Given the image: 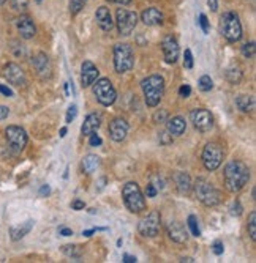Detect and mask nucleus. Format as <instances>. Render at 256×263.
Here are the masks:
<instances>
[{
	"instance_id": "1",
	"label": "nucleus",
	"mask_w": 256,
	"mask_h": 263,
	"mask_svg": "<svg viewBox=\"0 0 256 263\" xmlns=\"http://www.w3.org/2000/svg\"><path fill=\"white\" fill-rule=\"evenodd\" d=\"M223 177H225L226 189L235 194L244 189L245 185L248 183V180H250V169L242 163V161H231L225 167Z\"/></svg>"
},
{
	"instance_id": "2",
	"label": "nucleus",
	"mask_w": 256,
	"mask_h": 263,
	"mask_svg": "<svg viewBox=\"0 0 256 263\" xmlns=\"http://www.w3.org/2000/svg\"><path fill=\"white\" fill-rule=\"evenodd\" d=\"M141 89L144 92L146 104L149 107H157L165 93V79L158 74H153L141 80Z\"/></svg>"
},
{
	"instance_id": "3",
	"label": "nucleus",
	"mask_w": 256,
	"mask_h": 263,
	"mask_svg": "<svg viewBox=\"0 0 256 263\" xmlns=\"http://www.w3.org/2000/svg\"><path fill=\"white\" fill-rule=\"evenodd\" d=\"M122 197L125 207L131 213H141L146 210V197L141 192V188L136 181H128L122 188Z\"/></svg>"
},
{
	"instance_id": "4",
	"label": "nucleus",
	"mask_w": 256,
	"mask_h": 263,
	"mask_svg": "<svg viewBox=\"0 0 256 263\" xmlns=\"http://www.w3.org/2000/svg\"><path fill=\"white\" fill-rule=\"evenodd\" d=\"M192 188L194 191V195H196V199L206 207H215L220 204V192L217 191V188L212 183H209L207 180L198 178L194 181V185H192Z\"/></svg>"
},
{
	"instance_id": "5",
	"label": "nucleus",
	"mask_w": 256,
	"mask_h": 263,
	"mask_svg": "<svg viewBox=\"0 0 256 263\" xmlns=\"http://www.w3.org/2000/svg\"><path fill=\"white\" fill-rule=\"evenodd\" d=\"M134 66V54L130 44L119 43L114 46V68L119 74L131 71Z\"/></svg>"
},
{
	"instance_id": "6",
	"label": "nucleus",
	"mask_w": 256,
	"mask_h": 263,
	"mask_svg": "<svg viewBox=\"0 0 256 263\" xmlns=\"http://www.w3.org/2000/svg\"><path fill=\"white\" fill-rule=\"evenodd\" d=\"M220 32L230 43H235L242 38V24L239 21V16L235 13H225L221 16Z\"/></svg>"
},
{
	"instance_id": "7",
	"label": "nucleus",
	"mask_w": 256,
	"mask_h": 263,
	"mask_svg": "<svg viewBox=\"0 0 256 263\" xmlns=\"http://www.w3.org/2000/svg\"><path fill=\"white\" fill-rule=\"evenodd\" d=\"M93 84H95L93 85V95H95L98 103L102 106L114 104V101L117 99V93H116V89H114L111 80L106 77H102V79H97Z\"/></svg>"
},
{
	"instance_id": "8",
	"label": "nucleus",
	"mask_w": 256,
	"mask_h": 263,
	"mask_svg": "<svg viewBox=\"0 0 256 263\" xmlns=\"http://www.w3.org/2000/svg\"><path fill=\"white\" fill-rule=\"evenodd\" d=\"M223 148H221L218 144L211 142L204 147L203 150V163L204 167L209 172H213L221 166V161H223Z\"/></svg>"
},
{
	"instance_id": "9",
	"label": "nucleus",
	"mask_w": 256,
	"mask_h": 263,
	"mask_svg": "<svg viewBox=\"0 0 256 263\" xmlns=\"http://www.w3.org/2000/svg\"><path fill=\"white\" fill-rule=\"evenodd\" d=\"M116 24L120 35L128 37L138 24V15L127 8H119L116 13Z\"/></svg>"
},
{
	"instance_id": "10",
	"label": "nucleus",
	"mask_w": 256,
	"mask_h": 263,
	"mask_svg": "<svg viewBox=\"0 0 256 263\" xmlns=\"http://www.w3.org/2000/svg\"><path fill=\"white\" fill-rule=\"evenodd\" d=\"M5 137L13 153H21L27 145V132L21 126H8L5 130Z\"/></svg>"
},
{
	"instance_id": "11",
	"label": "nucleus",
	"mask_w": 256,
	"mask_h": 263,
	"mask_svg": "<svg viewBox=\"0 0 256 263\" xmlns=\"http://www.w3.org/2000/svg\"><path fill=\"white\" fill-rule=\"evenodd\" d=\"M160 221H161L160 213L155 211V210L150 211L144 219L139 221V224H138L139 233L143 235L144 238H153V237H157L158 232H160Z\"/></svg>"
},
{
	"instance_id": "12",
	"label": "nucleus",
	"mask_w": 256,
	"mask_h": 263,
	"mask_svg": "<svg viewBox=\"0 0 256 263\" xmlns=\"http://www.w3.org/2000/svg\"><path fill=\"white\" fill-rule=\"evenodd\" d=\"M190 118L193 121V126L203 134L209 132L213 126V117L207 109H201V107L199 109H194L190 113Z\"/></svg>"
},
{
	"instance_id": "13",
	"label": "nucleus",
	"mask_w": 256,
	"mask_h": 263,
	"mask_svg": "<svg viewBox=\"0 0 256 263\" xmlns=\"http://www.w3.org/2000/svg\"><path fill=\"white\" fill-rule=\"evenodd\" d=\"M3 76L10 84L16 85V87H24L27 84L25 73L22 71L21 66L16 63H6L3 66Z\"/></svg>"
},
{
	"instance_id": "14",
	"label": "nucleus",
	"mask_w": 256,
	"mask_h": 263,
	"mask_svg": "<svg viewBox=\"0 0 256 263\" xmlns=\"http://www.w3.org/2000/svg\"><path fill=\"white\" fill-rule=\"evenodd\" d=\"M161 51H163L166 63H176L177 62L180 49H179L177 39L174 38L172 35H166L163 38V41H161Z\"/></svg>"
},
{
	"instance_id": "15",
	"label": "nucleus",
	"mask_w": 256,
	"mask_h": 263,
	"mask_svg": "<svg viewBox=\"0 0 256 263\" xmlns=\"http://www.w3.org/2000/svg\"><path fill=\"white\" fill-rule=\"evenodd\" d=\"M32 66L35 68L37 74L42 79H49L52 74V66L49 62V57L43 52H38L32 57Z\"/></svg>"
},
{
	"instance_id": "16",
	"label": "nucleus",
	"mask_w": 256,
	"mask_h": 263,
	"mask_svg": "<svg viewBox=\"0 0 256 263\" xmlns=\"http://www.w3.org/2000/svg\"><path fill=\"white\" fill-rule=\"evenodd\" d=\"M128 134V123L124 118H114L109 123V136L114 142H122Z\"/></svg>"
},
{
	"instance_id": "17",
	"label": "nucleus",
	"mask_w": 256,
	"mask_h": 263,
	"mask_svg": "<svg viewBox=\"0 0 256 263\" xmlns=\"http://www.w3.org/2000/svg\"><path fill=\"white\" fill-rule=\"evenodd\" d=\"M166 230H168V235H170V238L172 241H176V243H187L188 240V232H187V228L184 227V224L179 221H171L170 224H168L166 227Z\"/></svg>"
},
{
	"instance_id": "18",
	"label": "nucleus",
	"mask_w": 256,
	"mask_h": 263,
	"mask_svg": "<svg viewBox=\"0 0 256 263\" xmlns=\"http://www.w3.org/2000/svg\"><path fill=\"white\" fill-rule=\"evenodd\" d=\"M98 68L92 62H84L83 68H81V82H83V87H90L95 80L98 79Z\"/></svg>"
},
{
	"instance_id": "19",
	"label": "nucleus",
	"mask_w": 256,
	"mask_h": 263,
	"mask_svg": "<svg viewBox=\"0 0 256 263\" xmlns=\"http://www.w3.org/2000/svg\"><path fill=\"white\" fill-rule=\"evenodd\" d=\"M16 27L18 32L21 33V37L24 39H32L33 37L37 35V27L33 24V21L29 16H21L16 21Z\"/></svg>"
},
{
	"instance_id": "20",
	"label": "nucleus",
	"mask_w": 256,
	"mask_h": 263,
	"mask_svg": "<svg viewBox=\"0 0 256 263\" xmlns=\"http://www.w3.org/2000/svg\"><path fill=\"white\" fill-rule=\"evenodd\" d=\"M163 13H161L158 8H155V6H150V8H147L143 11V15H141V21H143L146 25H160L163 24Z\"/></svg>"
},
{
	"instance_id": "21",
	"label": "nucleus",
	"mask_w": 256,
	"mask_h": 263,
	"mask_svg": "<svg viewBox=\"0 0 256 263\" xmlns=\"http://www.w3.org/2000/svg\"><path fill=\"white\" fill-rule=\"evenodd\" d=\"M97 22L100 25V29H102L103 32H111L112 27H114V21L111 18V11L109 8H106V6H100V8L97 10Z\"/></svg>"
},
{
	"instance_id": "22",
	"label": "nucleus",
	"mask_w": 256,
	"mask_h": 263,
	"mask_svg": "<svg viewBox=\"0 0 256 263\" xmlns=\"http://www.w3.org/2000/svg\"><path fill=\"white\" fill-rule=\"evenodd\" d=\"M100 125H102V115H100V113H90V115H87V118L84 120L83 126H81V132H83L84 136H90V134L98 131Z\"/></svg>"
},
{
	"instance_id": "23",
	"label": "nucleus",
	"mask_w": 256,
	"mask_h": 263,
	"mask_svg": "<svg viewBox=\"0 0 256 263\" xmlns=\"http://www.w3.org/2000/svg\"><path fill=\"white\" fill-rule=\"evenodd\" d=\"M166 130L172 137H179L185 132L187 123L182 117H172L170 120H166Z\"/></svg>"
},
{
	"instance_id": "24",
	"label": "nucleus",
	"mask_w": 256,
	"mask_h": 263,
	"mask_svg": "<svg viewBox=\"0 0 256 263\" xmlns=\"http://www.w3.org/2000/svg\"><path fill=\"white\" fill-rule=\"evenodd\" d=\"M33 224H35V221H25V222H21V224H18V225H13L10 228V237L13 241H19L21 238H24L27 233H29L32 230V227Z\"/></svg>"
},
{
	"instance_id": "25",
	"label": "nucleus",
	"mask_w": 256,
	"mask_h": 263,
	"mask_svg": "<svg viewBox=\"0 0 256 263\" xmlns=\"http://www.w3.org/2000/svg\"><path fill=\"white\" fill-rule=\"evenodd\" d=\"M174 183H176V188H177V191L180 194H188L192 191V178H190V175L185 173V172H176L174 173Z\"/></svg>"
},
{
	"instance_id": "26",
	"label": "nucleus",
	"mask_w": 256,
	"mask_h": 263,
	"mask_svg": "<svg viewBox=\"0 0 256 263\" xmlns=\"http://www.w3.org/2000/svg\"><path fill=\"white\" fill-rule=\"evenodd\" d=\"M235 104L242 112H253L255 109V96L253 95H239L235 98Z\"/></svg>"
},
{
	"instance_id": "27",
	"label": "nucleus",
	"mask_w": 256,
	"mask_h": 263,
	"mask_svg": "<svg viewBox=\"0 0 256 263\" xmlns=\"http://www.w3.org/2000/svg\"><path fill=\"white\" fill-rule=\"evenodd\" d=\"M98 166H100V158L97 154H87L83 159V169L85 173H92L93 170H97Z\"/></svg>"
},
{
	"instance_id": "28",
	"label": "nucleus",
	"mask_w": 256,
	"mask_h": 263,
	"mask_svg": "<svg viewBox=\"0 0 256 263\" xmlns=\"http://www.w3.org/2000/svg\"><path fill=\"white\" fill-rule=\"evenodd\" d=\"M226 79L230 80L233 85L240 82V80H242V71H240V68L237 65H233V66H230V68L226 70Z\"/></svg>"
},
{
	"instance_id": "29",
	"label": "nucleus",
	"mask_w": 256,
	"mask_h": 263,
	"mask_svg": "<svg viewBox=\"0 0 256 263\" xmlns=\"http://www.w3.org/2000/svg\"><path fill=\"white\" fill-rule=\"evenodd\" d=\"M187 224H188V228H190V232L193 237H201V230H199V225H198V218L196 216H193L190 214L188 216V219H187Z\"/></svg>"
},
{
	"instance_id": "30",
	"label": "nucleus",
	"mask_w": 256,
	"mask_h": 263,
	"mask_svg": "<svg viewBox=\"0 0 256 263\" xmlns=\"http://www.w3.org/2000/svg\"><path fill=\"white\" fill-rule=\"evenodd\" d=\"M198 89L201 92H211L213 89V82L211 76H207V74H204V76H201L199 80H198Z\"/></svg>"
},
{
	"instance_id": "31",
	"label": "nucleus",
	"mask_w": 256,
	"mask_h": 263,
	"mask_svg": "<svg viewBox=\"0 0 256 263\" xmlns=\"http://www.w3.org/2000/svg\"><path fill=\"white\" fill-rule=\"evenodd\" d=\"M62 251H64V254L68 255V257H71V259H75L76 262H79V259H81V249L78 246L66 244V246L62 247Z\"/></svg>"
},
{
	"instance_id": "32",
	"label": "nucleus",
	"mask_w": 256,
	"mask_h": 263,
	"mask_svg": "<svg viewBox=\"0 0 256 263\" xmlns=\"http://www.w3.org/2000/svg\"><path fill=\"white\" fill-rule=\"evenodd\" d=\"M247 228H248V235H250V238L255 241V240H256V213H255V211L250 213V218H248Z\"/></svg>"
},
{
	"instance_id": "33",
	"label": "nucleus",
	"mask_w": 256,
	"mask_h": 263,
	"mask_svg": "<svg viewBox=\"0 0 256 263\" xmlns=\"http://www.w3.org/2000/svg\"><path fill=\"white\" fill-rule=\"evenodd\" d=\"M255 54H256V46H255V41H250V43H245L242 46V56L245 58H255Z\"/></svg>"
},
{
	"instance_id": "34",
	"label": "nucleus",
	"mask_w": 256,
	"mask_h": 263,
	"mask_svg": "<svg viewBox=\"0 0 256 263\" xmlns=\"http://www.w3.org/2000/svg\"><path fill=\"white\" fill-rule=\"evenodd\" d=\"M85 2H87V0H71V2H70V13H71V16H76L78 13L84 8Z\"/></svg>"
},
{
	"instance_id": "35",
	"label": "nucleus",
	"mask_w": 256,
	"mask_h": 263,
	"mask_svg": "<svg viewBox=\"0 0 256 263\" xmlns=\"http://www.w3.org/2000/svg\"><path fill=\"white\" fill-rule=\"evenodd\" d=\"M11 8L15 11L24 13L27 8H29V0H13L11 2Z\"/></svg>"
},
{
	"instance_id": "36",
	"label": "nucleus",
	"mask_w": 256,
	"mask_h": 263,
	"mask_svg": "<svg viewBox=\"0 0 256 263\" xmlns=\"http://www.w3.org/2000/svg\"><path fill=\"white\" fill-rule=\"evenodd\" d=\"M184 66L187 70H192L193 68V54L190 49H185V54H184Z\"/></svg>"
},
{
	"instance_id": "37",
	"label": "nucleus",
	"mask_w": 256,
	"mask_h": 263,
	"mask_svg": "<svg viewBox=\"0 0 256 263\" xmlns=\"http://www.w3.org/2000/svg\"><path fill=\"white\" fill-rule=\"evenodd\" d=\"M76 115H78V107H76L75 104H73V106L68 107V111H66L65 121H66V123H71V121L76 118Z\"/></svg>"
},
{
	"instance_id": "38",
	"label": "nucleus",
	"mask_w": 256,
	"mask_h": 263,
	"mask_svg": "<svg viewBox=\"0 0 256 263\" xmlns=\"http://www.w3.org/2000/svg\"><path fill=\"white\" fill-rule=\"evenodd\" d=\"M172 142V136L168 131H163V132H160V144H163V145H168V144H171Z\"/></svg>"
},
{
	"instance_id": "39",
	"label": "nucleus",
	"mask_w": 256,
	"mask_h": 263,
	"mask_svg": "<svg viewBox=\"0 0 256 263\" xmlns=\"http://www.w3.org/2000/svg\"><path fill=\"white\" fill-rule=\"evenodd\" d=\"M89 144H90V147H100L103 144V140H102V137L98 136V134H90V140H89Z\"/></svg>"
},
{
	"instance_id": "40",
	"label": "nucleus",
	"mask_w": 256,
	"mask_h": 263,
	"mask_svg": "<svg viewBox=\"0 0 256 263\" xmlns=\"http://www.w3.org/2000/svg\"><path fill=\"white\" fill-rule=\"evenodd\" d=\"M198 24L201 25V29H203L204 33H209V21H207V16L206 15H199Z\"/></svg>"
},
{
	"instance_id": "41",
	"label": "nucleus",
	"mask_w": 256,
	"mask_h": 263,
	"mask_svg": "<svg viewBox=\"0 0 256 263\" xmlns=\"http://www.w3.org/2000/svg\"><path fill=\"white\" fill-rule=\"evenodd\" d=\"M192 95V87L190 85H182L179 89V96L180 98H188Z\"/></svg>"
},
{
	"instance_id": "42",
	"label": "nucleus",
	"mask_w": 256,
	"mask_h": 263,
	"mask_svg": "<svg viewBox=\"0 0 256 263\" xmlns=\"http://www.w3.org/2000/svg\"><path fill=\"white\" fill-rule=\"evenodd\" d=\"M212 251H213L215 255H221V254H223V251H225L223 243H221V241H215L213 246H212Z\"/></svg>"
},
{
	"instance_id": "43",
	"label": "nucleus",
	"mask_w": 256,
	"mask_h": 263,
	"mask_svg": "<svg viewBox=\"0 0 256 263\" xmlns=\"http://www.w3.org/2000/svg\"><path fill=\"white\" fill-rule=\"evenodd\" d=\"M242 210H244V208H242L240 202L235 200L234 204H233V207H231V214H233V216H240V214H242Z\"/></svg>"
},
{
	"instance_id": "44",
	"label": "nucleus",
	"mask_w": 256,
	"mask_h": 263,
	"mask_svg": "<svg viewBox=\"0 0 256 263\" xmlns=\"http://www.w3.org/2000/svg\"><path fill=\"white\" fill-rule=\"evenodd\" d=\"M13 54H15L16 57H24V56H25V49H24V46L16 43L15 46H13Z\"/></svg>"
},
{
	"instance_id": "45",
	"label": "nucleus",
	"mask_w": 256,
	"mask_h": 263,
	"mask_svg": "<svg viewBox=\"0 0 256 263\" xmlns=\"http://www.w3.org/2000/svg\"><path fill=\"white\" fill-rule=\"evenodd\" d=\"M166 117H168V113L165 111L157 112L153 115V121H155V123H163V121H166Z\"/></svg>"
},
{
	"instance_id": "46",
	"label": "nucleus",
	"mask_w": 256,
	"mask_h": 263,
	"mask_svg": "<svg viewBox=\"0 0 256 263\" xmlns=\"http://www.w3.org/2000/svg\"><path fill=\"white\" fill-rule=\"evenodd\" d=\"M157 192H158V189H157V188H155L152 183L147 185V188H146V195H147V197H155V195H157Z\"/></svg>"
},
{
	"instance_id": "47",
	"label": "nucleus",
	"mask_w": 256,
	"mask_h": 263,
	"mask_svg": "<svg viewBox=\"0 0 256 263\" xmlns=\"http://www.w3.org/2000/svg\"><path fill=\"white\" fill-rule=\"evenodd\" d=\"M71 208H73V210H76V211H79V210H84V208H85V204H84V202L83 200H73V204H71Z\"/></svg>"
},
{
	"instance_id": "48",
	"label": "nucleus",
	"mask_w": 256,
	"mask_h": 263,
	"mask_svg": "<svg viewBox=\"0 0 256 263\" xmlns=\"http://www.w3.org/2000/svg\"><path fill=\"white\" fill-rule=\"evenodd\" d=\"M38 194L42 195V197H48V195L51 194V188H49V185H43L42 188H40Z\"/></svg>"
},
{
	"instance_id": "49",
	"label": "nucleus",
	"mask_w": 256,
	"mask_h": 263,
	"mask_svg": "<svg viewBox=\"0 0 256 263\" xmlns=\"http://www.w3.org/2000/svg\"><path fill=\"white\" fill-rule=\"evenodd\" d=\"M0 93H2V95H5V96H8V98H11V96H13V90H11V89H8V87L2 85V84H0Z\"/></svg>"
},
{
	"instance_id": "50",
	"label": "nucleus",
	"mask_w": 256,
	"mask_h": 263,
	"mask_svg": "<svg viewBox=\"0 0 256 263\" xmlns=\"http://www.w3.org/2000/svg\"><path fill=\"white\" fill-rule=\"evenodd\" d=\"M8 113H10L8 107H6V106H0V121L8 117Z\"/></svg>"
},
{
	"instance_id": "51",
	"label": "nucleus",
	"mask_w": 256,
	"mask_h": 263,
	"mask_svg": "<svg viewBox=\"0 0 256 263\" xmlns=\"http://www.w3.org/2000/svg\"><path fill=\"white\" fill-rule=\"evenodd\" d=\"M60 235H62V237H71L73 235V230L71 228H68V227H62L60 228V232H59Z\"/></svg>"
},
{
	"instance_id": "52",
	"label": "nucleus",
	"mask_w": 256,
	"mask_h": 263,
	"mask_svg": "<svg viewBox=\"0 0 256 263\" xmlns=\"http://www.w3.org/2000/svg\"><path fill=\"white\" fill-rule=\"evenodd\" d=\"M207 5H209V8H211L212 11L218 10V2H217V0H207Z\"/></svg>"
},
{
	"instance_id": "53",
	"label": "nucleus",
	"mask_w": 256,
	"mask_h": 263,
	"mask_svg": "<svg viewBox=\"0 0 256 263\" xmlns=\"http://www.w3.org/2000/svg\"><path fill=\"white\" fill-rule=\"evenodd\" d=\"M124 262L125 263H136V257H134V255H130V254H125Z\"/></svg>"
},
{
	"instance_id": "54",
	"label": "nucleus",
	"mask_w": 256,
	"mask_h": 263,
	"mask_svg": "<svg viewBox=\"0 0 256 263\" xmlns=\"http://www.w3.org/2000/svg\"><path fill=\"white\" fill-rule=\"evenodd\" d=\"M95 232H97V228H90V230H84L83 235H84V237H92V235L95 233Z\"/></svg>"
},
{
	"instance_id": "55",
	"label": "nucleus",
	"mask_w": 256,
	"mask_h": 263,
	"mask_svg": "<svg viewBox=\"0 0 256 263\" xmlns=\"http://www.w3.org/2000/svg\"><path fill=\"white\" fill-rule=\"evenodd\" d=\"M105 183H106V178H102L98 181V188H97V191H102L103 188H105Z\"/></svg>"
},
{
	"instance_id": "56",
	"label": "nucleus",
	"mask_w": 256,
	"mask_h": 263,
	"mask_svg": "<svg viewBox=\"0 0 256 263\" xmlns=\"http://www.w3.org/2000/svg\"><path fill=\"white\" fill-rule=\"evenodd\" d=\"M109 2H114V3H122V5H127V3H130L131 0H109Z\"/></svg>"
},
{
	"instance_id": "57",
	"label": "nucleus",
	"mask_w": 256,
	"mask_h": 263,
	"mask_svg": "<svg viewBox=\"0 0 256 263\" xmlns=\"http://www.w3.org/2000/svg\"><path fill=\"white\" fill-rule=\"evenodd\" d=\"M179 262H188V263H193V262H194V259H192V257H182Z\"/></svg>"
},
{
	"instance_id": "58",
	"label": "nucleus",
	"mask_w": 256,
	"mask_h": 263,
	"mask_svg": "<svg viewBox=\"0 0 256 263\" xmlns=\"http://www.w3.org/2000/svg\"><path fill=\"white\" fill-rule=\"evenodd\" d=\"M66 136V128H62V130H60V137H65Z\"/></svg>"
},
{
	"instance_id": "59",
	"label": "nucleus",
	"mask_w": 256,
	"mask_h": 263,
	"mask_svg": "<svg viewBox=\"0 0 256 263\" xmlns=\"http://www.w3.org/2000/svg\"><path fill=\"white\" fill-rule=\"evenodd\" d=\"M5 2H6V0H0V5H3Z\"/></svg>"
},
{
	"instance_id": "60",
	"label": "nucleus",
	"mask_w": 256,
	"mask_h": 263,
	"mask_svg": "<svg viewBox=\"0 0 256 263\" xmlns=\"http://www.w3.org/2000/svg\"><path fill=\"white\" fill-rule=\"evenodd\" d=\"M35 2H42V0H35Z\"/></svg>"
}]
</instances>
